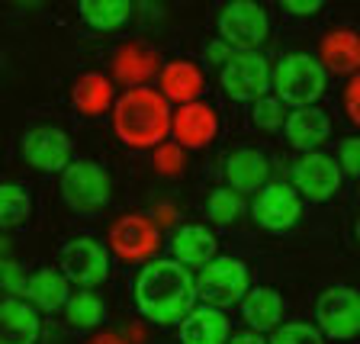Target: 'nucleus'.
<instances>
[{"label": "nucleus", "instance_id": "39", "mask_svg": "<svg viewBox=\"0 0 360 344\" xmlns=\"http://www.w3.org/2000/svg\"><path fill=\"white\" fill-rule=\"evenodd\" d=\"M357 238H360V219H357Z\"/></svg>", "mask_w": 360, "mask_h": 344}, {"label": "nucleus", "instance_id": "37", "mask_svg": "<svg viewBox=\"0 0 360 344\" xmlns=\"http://www.w3.org/2000/svg\"><path fill=\"white\" fill-rule=\"evenodd\" d=\"M229 344H267V338L248 329V331H235V335L229 338Z\"/></svg>", "mask_w": 360, "mask_h": 344}, {"label": "nucleus", "instance_id": "32", "mask_svg": "<svg viewBox=\"0 0 360 344\" xmlns=\"http://www.w3.org/2000/svg\"><path fill=\"white\" fill-rule=\"evenodd\" d=\"M155 167H158V174H165V177H180L184 167H187V155H184L180 145L165 142L155 148Z\"/></svg>", "mask_w": 360, "mask_h": 344}, {"label": "nucleus", "instance_id": "19", "mask_svg": "<svg viewBox=\"0 0 360 344\" xmlns=\"http://www.w3.org/2000/svg\"><path fill=\"white\" fill-rule=\"evenodd\" d=\"M270 165L257 148H238L225 158V187L235 193H257L270 184Z\"/></svg>", "mask_w": 360, "mask_h": 344}, {"label": "nucleus", "instance_id": "1", "mask_svg": "<svg viewBox=\"0 0 360 344\" xmlns=\"http://www.w3.org/2000/svg\"><path fill=\"white\" fill-rule=\"evenodd\" d=\"M196 302V277L184 264L148 261L135 277V306L145 319L158 325H180L193 312Z\"/></svg>", "mask_w": 360, "mask_h": 344}, {"label": "nucleus", "instance_id": "5", "mask_svg": "<svg viewBox=\"0 0 360 344\" xmlns=\"http://www.w3.org/2000/svg\"><path fill=\"white\" fill-rule=\"evenodd\" d=\"M251 290V270L241 257H212L206 267L196 274V296L202 306L229 309L232 302H241Z\"/></svg>", "mask_w": 360, "mask_h": 344}, {"label": "nucleus", "instance_id": "14", "mask_svg": "<svg viewBox=\"0 0 360 344\" xmlns=\"http://www.w3.org/2000/svg\"><path fill=\"white\" fill-rule=\"evenodd\" d=\"M22 158L36 171L58 174L71 165V139L58 126H36L22 135Z\"/></svg>", "mask_w": 360, "mask_h": 344}, {"label": "nucleus", "instance_id": "15", "mask_svg": "<svg viewBox=\"0 0 360 344\" xmlns=\"http://www.w3.org/2000/svg\"><path fill=\"white\" fill-rule=\"evenodd\" d=\"M219 135V116L210 103H184L174 110L171 116V139L180 148H206V145L216 142Z\"/></svg>", "mask_w": 360, "mask_h": 344}, {"label": "nucleus", "instance_id": "24", "mask_svg": "<svg viewBox=\"0 0 360 344\" xmlns=\"http://www.w3.org/2000/svg\"><path fill=\"white\" fill-rule=\"evenodd\" d=\"M26 300L30 306L42 309V312H61L71 300V290H68V280L61 270H52V267H39L32 270L30 277H26Z\"/></svg>", "mask_w": 360, "mask_h": 344}, {"label": "nucleus", "instance_id": "36", "mask_svg": "<svg viewBox=\"0 0 360 344\" xmlns=\"http://www.w3.org/2000/svg\"><path fill=\"white\" fill-rule=\"evenodd\" d=\"M322 7H325L322 0H286L283 4L286 13H300V16H312V13H319Z\"/></svg>", "mask_w": 360, "mask_h": 344}, {"label": "nucleus", "instance_id": "21", "mask_svg": "<svg viewBox=\"0 0 360 344\" xmlns=\"http://www.w3.org/2000/svg\"><path fill=\"white\" fill-rule=\"evenodd\" d=\"M219 241L216 235L206 229V225H180L177 232L171 235V255L177 264L184 267H206V264L216 257Z\"/></svg>", "mask_w": 360, "mask_h": 344}, {"label": "nucleus", "instance_id": "8", "mask_svg": "<svg viewBox=\"0 0 360 344\" xmlns=\"http://www.w3.org/2000/svg\"><path fill=\"white\" fill-rule=\"evenodd\" d=\"M219 84L232 100L255 103L267 97L270 84H274V68L261 52H232V58L219 71Z\"/></svg>", "mask_w": 360, "mask_h": 344}, {"label": "nucleus", "instance_id": "29", "mask_svg": "<svg viewBox=\"0 0 360 344\" xmlns=\"http://www.w3.org/2000/svg\"><path fill=\"white\" fill-rule=\"evenodd\" d=\"M206 210H210V219L219 225H232L245 216V200L241 193H235L232 187H216L210 193V203H206Z\"/></svg>", "mask_w": 360, "mask_h": 344}, {"label": "nucleus", "instance_id": "6", "mask_svg": "<svg viewBox=\"0 0 360 344\" xmlns=\"http://www.w3.org/2000/svg\"><path fill=\"white\" fill-rule=\"evenodd\" d=\"M161 248V229L145 212H129L110 225L106 235V251L116 255L122 264H148L155 261Z\"/></svg>", "mask_w": 360, "mask_h": 344}, {"label": "nucleus", "instance_id": "18", "mask_svg": "<svg viewBox=\"0 0 360 344\" xmlns=\"http://www.w3.org/2000/svg\"><path fill=\"white\" fill-rule=\"evenodd\" d=\"M42 335L39 309L26 300H0V344H36Z\"/></svg>", "mask_w": 360, "mask_h": 344}, {"label": "nucleus", "instance_id": "28", "mask_svg": "<svg viewBox=\"0 0 360 344\" xmlns=\"http://www.w3.org/2000/svg\"><path fill=\"white\" fill-rule=\"evenodd\" d=\"M65 315H68V322L75 325V329H97V325L103 322L106 306H103V300H100L94 290H81V293H75V296L68 300Z\"/></svg>", "mask_w": 360, "mask_h": 344}, {"label": "nucleus", "instance_id": "9", "mask_svg": "<svg viewBox=\"0 0 360 344\" xmlns=\"http://www.w3.org/2000/svg\"><path fill=\"white\" fill-rule=\"evenodd\" d=\"M315 329L331 341H354L360 338V290L354 286H331L315 302Z\"/></svg>", "mask_w": 360, "mask_h": 344}, {"label": "nucleus", "instance_id": "27", "mask_svg": "<svg viewBox=\"0 0 360 344\" xmlns=\"http://www.w3.org/2000/svg\"><path fill=\"white\" fill-rule=\"evenodd\" d=\"M32 212L30 190L20 184H0V229H20Z\"/></svg>", "mask_w": 360, "mask_h": 344}, {"label": "nucleus", "instance_id": "10", "mask_svg": "<svg viewBox=\"0 0 360 344\" xmlns=\"http://www.w3.org/2000/svg\"><path fill=\"white\" fill-rule=\"evenodd\" d=\"M61 274L68 284L94 290L110 277V251L97 238H71L61 245Z\"/></svg>", "mask_w": 360, "mask_h": 344}, {"label": "nucleus", "instance_id": "7", "mask_svg": "<svg viewBox=\"0 0 360 344\" xmlns=\"http://www.w3.org/2000/svg\"><path fill=\"white\" fill-rule=\"evenodd\" d=\"M270 36V16L251 0H232L219 13V39L232 52H257Z\"/></svg>", "mask_w": 360, "mask_h": 344}, {"label": "nucleus", "instance_id": "12", "mask_svg": "<svg viewBox=\"0 0 360 344\" xmlns=\"http://www.w3.org/2000/svg\"><path fill=\"white\" fill-rule=\"evenodd\" d=\"M341 167L338 158L325 155V151H309L300 155L292 165V190L312 203H325L341 190Z\"/></svg>", "mask_w": 360, "mask_h": 344}, {"label": "nucleus", "instance_id": "16", "mask_svg": "<svg viewBox=\"0 0 360 344\" xmlns=\"http://www.w3.org/2000/svg\"><path fill=\"white\" fill-rule=\"evenodd\" d=\"M202 68L190 58H174L161 68V75H158V94L167 100V103H196V97L202 94Z\"/></svg>", "mask_w": 360, "mask_h": 344}, {"label": "nucleus", "instance_id": "3", "mask_svg": "<svg viewBox=\"0 0 360 344\" xmlns=\"http://www.w3.org/2000/svg\"><path fill=\"white\" fill-rule=\"evenodd\" d=\"M325 87H328V71L322 68V61L309 52H290L274 68L270 90L277 94L280 103L292 106V110L315 106V100L325 94Z\"/></svg>", "mask_w": 360, "mask_h": 344}, {"label": "nucleus", "instance_id": "17", "mask_svg": "<svg viewBox=\"0 0 360 344\" xmlns=\"http://www.w3.org/2000/svg\"><path fill=\"white\" fill-rule=\"evenodd\" d=\"M322 68L328 75H357L360 71V32L351 26H338V30L325 32L319 42V55Z\"/></svg>", "mask_w": 360, "mask_h": 344}, {"label": "nucleus", "instance_id": "34", "mask_svg": "<svg viewBox=\"0 0 360 344\" xmlns=\"http://www.w3.org/2000/svg\"><path fill=\"white\" fill-rule=\"evenodd\" d=\"M341 103H345V116L351 120V126L360 129V71L351 77V81H347Z\"/></svg>", "mask_w": 360, "mask_h": 344}, {"label": "nucleus", "instance_id": "33", "mask_svg": "<svg viewBox=\"0 0 360 344\" xmlns=\"http://www.w3.org/2000/svg\"><path fill=\"white\" fill-rule=\"evenodd\" d=\"M338 167L347 177H360V135L341 139V145H338Z\"/></svg>", "mask_w": 360, "mask_h": 344}, {"label": "nucleus", "instance_id": "4", "mask_svg": "<svg viewBox=\"0 0 360 344\" xmlns=\"http://www.w3.org/2000/svg\"><path fill=\"white\" fill-rule=\"evenodd\" d=\"M61 200L68 203V210L81 212V216L103 212L112 200V184L106 167L97 161H71L61 171Z\"/></svg>", "mask_w": 360, "mask_h": 344}, {"label": "nucleus", "instance_id": "35", "mask_svg": "<svg viewBox=\"0 0 360 344\" xmlns=\"http://www.w3.org/2000/svg\"><path fill=\"white\" fill-rule=\"evenodd\" d=\"M26 286V277H22V270L10 261H0V290L4 293H16Z\"/></svg>", "mask_w": 360, "mask_h": 344}, {"label": "nucleus", "instance_id": "38", "mask_svg": "<svg viewBox=\"0 0 360 344\" xmlns=\"http://www.w3.org/2000/svg\"><path fill=\"white\" fill-rule=\"evenodd\" d=\"M87 344H129V341L122 335H116V331H94L87 338Z\"/></svg>", "mask_w": 360, "mask_h": 344}, {"label": "nucleus", "instance_id": "2", "mask_svg": "<svg viewBox=\"0 0 360 344\" xmlns=\"http://www.w3.org/2000/svg\"><path fill=\"white\" fill-rule=\"evenodd\" d=\"M171 103L155 87H132L112 103V132L129 148H158L171 135Z\"/></svg>", "mask_w": 360, "mask_h": 344}, {"label": "nucleus", "instance_id": "30", "mask_svg": "<svg viewBox=\"0 0 360 344\" xmlns=\"http://www.w3.org/2000/svg\"><path fill=\"white\" fill-rule=\"evenodd\" d=\"M267 344H325V335L309 322H286L274 329Z\"/></svg>", "mask_w": 360, "mask_h": 344}, {"label": "nucleus", "instance_id": "22", "mask_svg": "<svg viewBox=\"0 0 360 344\" xmlns=\"http://www.w3.org/2000/svg\"><path fill=\"white\" fill-rule=\"evenodd\" d=\"M229 338H232V325L222 309L196 306L180 322V344H229Z\"/></svg>", "mask_w": 360, "mask_h": 344}, {"label": "nucleus", "instance_id": "25", "mask_svg": "<svg viewBox=\"0 0 360 344\" xmlns=\"http://www.w3.org/2000/svg\"><path fill=\"white\" fill-rule=\"evenodd\" d=\"M71 103L81 116H100L116 103V94H112V77L100 75V71H87L75 81L71 87Z\"/></svg>", "mask_w": 360, "mask_h": 344}, {"label": "nucleus", "instance_id": "23", "mask_svg": "<svg viewBox=\"0 0 360 344\" xmlns=\"http://www.w3.org/2000/svg\"><path fill=\"white\" fill-rule=\"evenodd\" d=\"M238 306L248 329L257 331V335L274 331L280 325V319H283V296L274 286H251Z\"/></svg>", "mask_w": 360, "mask_h": 344}, {"label": "nucleus", "instance_id": "13", "mask_svg": "<svg viewBox=\"0 0 360 344\" xmlns=\"http://www.w3.org/2000/svg\"><path fill=\"white\" fill-rule=\"evenodd\" d=\"M161 55L151 49L148 42L142 39H129L122 42L116 52H112V61H110V71H112V81L126 84V90L132 87H148L151 77L161 75Z\"/></svg>", "mask_w": 360, "mask_h": 344}, {"label": "nucleus", "instance_id": "11", "mask_svg": "<svg viewBox=\"0 0 360 344\" xmlns=\"http://www.w3.org/2000/svg\"><path fill=\"white\" fill-rule=\"evenodd\" d=\"M251 216L264 232H290L302 216V196L292 190V184H267L257 190L255 203H251Z\"/></svg>", "mask_w": 360, "mask_h": 344}, {"label": "nucleus", "instance_id": "31", "mask_svg": "<svg viewBox=\"0 0 360 344\" xmlns=\"http://www.w3.org/2000/svg\"><path fill=\"white\" fill-rule=\"evenodd\" d=\"M251 120H255L257 129H264V132H277V129H283L286 116H283V103H280L277 97H261L251 103Z\"/></svg>", "mask_w": 360, "mask_h": 344}, {"label": "nucleus", "instance_id": "26", "mask_svg": "<svg viewBox=\"0 0 360 344\" xmlns=\"http://www.w3.org/2000/svg\"><path fill=\"white\" fill-rule=\"evenodd\" d=\"M77 13L97 32H116L132 20V4L129 0H84L77 4Z\"/></svg>", "mask_w": 360, "mask_h": 344}, {"label": "nucleus", "instance_id": "20", "mask_svg": "<svg viewBox=\"0 0 360 344\" xmlns=\"http://www.w3.org/2000/svg\"><path fill=\"white\" fill-rule=\"evenodd\" d=\"M283 132H286V142H290L292 148H300L302 155H309V151H319L322 142H328L331 120H328V113L319 110V106L292 110L283 122Z\"/></svg>", "mask_w": 360, "mask_h": 344}]
</instances>
